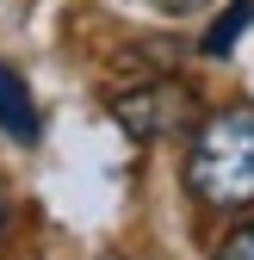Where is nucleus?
<instances>
[{
    "label": "nucleus",
    "instance_id": "nucleus-1",
    "mask_svg": "<svg viewBox=\"0 0 254 260\" xmlns=\"http://www.w3.org/2000/svg\"><path fill=\"white\" fill-rule=\"evenodd\" d=\"M186 186L211 211L254 205V106H224L217 118H205L186 155Z\"/></svg>",
    "mask_w": 254,
    "mask_h": 260
},
{
    "label": "nucleus",
    "instance_id": "nucleus-2",
    "mask_svg": "<svg viewBox=\"0 0 254 260\" xmlns=\"http://www.w3.org/2000/svg\"><path fill=\"white\" fill-rule=\"evenodd\" d=\"M112 112H118V124L131 130V137L149 143V137H168L174 124L193 118V93L174 87V81H149L137 93H124V100H112Z\"/></svg>",
    "mask_w": 254,
    "mask_h": 260
},
{
    "label": "nucleus",
    "instance_id": "nucleus-3",
    "mask_svg": "<svg viewBox=\"0 0 254 260\" xmlns=\"http://www.w3.org/2000/svg\"><path fill=\"white\" fill-rule=\"evenodd\" d=\"M0 137L13 143H38V106H31V93L13 69H0Z\"/></svg>",
    "mask_w": 254,
    "mask_h": 260
},
{
    "label": "nucleus",
    "instance_id": "nucleus-4",
    "mask_svg": "<svg viewBox=\"0 0 254 260\" xmlns=\"http://www.w3.org/2000/svg\"><path fill=\"white\" fill-rule=\"evenodd\" d=\"M254 25V0H230V13L211 25V38H205V56H230L242 44V31Z\"/></svg>",
    "mask_w": 254,
    "mask_h": 260
},
{
    "label": "nucleus",
    "instance_id": "nucleus-5",
    "mask_svg": "<svg viewBox=\"0 0 254 260\" xmlns=\"http://www.w3.org/2000/svg\"><path fill=\"white\" fill-rule=\"evenodd\" d=\"M217 260H254V223H242L236 236H224V248H217Z\"/></svg>",
    "mask_w": 254,
    "mask_h": 260
},
{
    "label": "nucleus",
    "instance_id": "nucleus-6",
    "mask_svg": "<svg viewBox=\"0 0 254 260\" xmlns=\"http://www.w3.org/2000/svg\"><path fill=\"white\" fill-rule=\"evenodd\" d=\"M155 7H162V13H174V19H186V13H199L205 0H155Z\"/></svg>",
    "mask_w": 254,
    "mask_h": 260
},
{
    "label": "nucleus",
    "instance_id": "nucleus-7",
    "mask_svg": "<svg viewBox=\"0 0 254 260\" xmlns=\"http://www.w3.org/2000/svg\"><path fill=\"white\" fill-rule=\"evenodd\" d=\"M0 236H7V205H0Z\"/></svg>",
    "mask_w": 254,
    "mask_h": 260
}]
</instances>
